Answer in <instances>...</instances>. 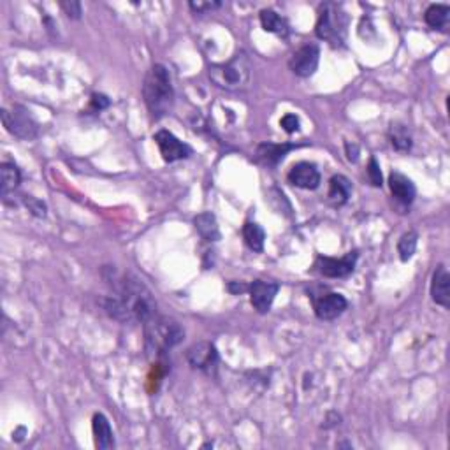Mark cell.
<instances>
[{"instance_id":"obj_1","label":"cell","mask_w":450,"mask_h":450,"mask_svg":"<svg viewBox=\"0 0 450 450\" xmlns=\"http://www.w3.org/2000/svg\"><path fill=\"white\" fill-rule=\"evenodd\" d=\"M111 282V285L114 287V296L124 301V304L131 312L132 319L141 320L143 324H146L150 319L157 315V304H155L150 290L138 278H132V276L127 275H113Z\"/></svg>"},{"instance_id":"obj_2","label":"cell","mask_w":450,"mask_h":450,"mask_svg":"<svg viewBox=\"0 0 450 450\" xmlns=\"http://www.w3.org/2000/svg\"><path fill=\"white\" fill-rule=\"evenodd\" d=\"M146 108L153 118H162L171 111L175 104V90H172L169 71L160 64H155L150 69L143 84Z\"/></svg>"},{"instance_id":"obj_3","label":"cell","mask_w":450,"mask_h":450,"mask_svg":"<svg viewBox=\"0 0 450 450\" xmlns=\"http://www.w3.org/2000/svg\"><path fill=\"white\" fill-rule=\"evenodd\" d=\"M208 76L216 87L229 92H238L248 87L250 79H252V64L245 51H239L225 64L212 65Z\"/></svg>"},{"instance_id":"obj_4","label":"cell","mask_w":450,"mask_h":450,"mask_svg":"<svg viewBox=\"0 0 450 450\" xmlns=\"http://www.w3.org/2000/svg\"><path fill=\"white\" fill-rule=\"evenodd\" d=\"M145 333L150 349L158 353L175 349L185 336L183 327L175 319L162 315H155L145 324Z\"/></svg>"},{"instance_id":"obj_5","label":"cell","mask_w":450,"mask_h":450,"mask_svg":"<svg viewBox=\"0 0 450 450\" xmlns=\"http://www.w3.org/2000/svg\"><path fill=\"white\" fill-rule=\"evenodd\" d=\"M346 27H349V20H346V14L343 13L341 7L336 4H324L320 7L315 27L317 35L320 39L327 40L333 46H341L346 38Z\"/></svg>"},{"instance_id":"obj_6","label":"cell","mask_w":450,"mask_h":450,"mask_svg":"<svg viewBox=\"0 0 450 450\" xmlns=\"http://www.w3.org/2000/svg\"><path fill=\"white\" fill-rule=\"evenodd\" d=\"M2 121L7 131L16 138L31 141L39 136V125L31 113L21 106H14L13 109H2Z\"/></svg>"},{"instance_id":"obj_7","label":"cell","mask_w":450,"mask_h":450,"mask_svg":"<svg viewBox=\"0 0 450 450\" xmlns=\"http://www.w3.org/2000/svg\"><path fill=\"white\" fill-rule=\"evenodd\" d=\"M187 361L192 368L204 373H213L219 364V352L209 341H199L187 350Z\"/></svg>"},{"instance_id":"obj_8","label":"cell","mask_w":450,"mask_h":450,"mask_svg":"<svg viewBox=\"0 0 450 450\" xmlns=\"http://www.w3.org/2000/svg\"><path fill=\"white\" fill-rule=\"evenodd\" d=\"M155 143H157L158 150H160L162 158L169 164L176 160H183V158L190 157L192 148L187 145V143L180 141L172 132L169 131H158L157 134L153 136Z\"/></svg>"},{"instance_id":"obj_9","label":"cell","mask_w":450,"mask_h":450,"mask_svg":"<svg viewBox=\"0 0 450 450\" xmlns=\"http://www.w3.org/2000/svg\"><path fill=\"white\" fill-rule=\"evenodd\" d=\"M320 60V50L317 44H306L300 48L296 53L292 55L289 62V67L294 75L301 77H309L315 75L317 67H319Z\"/></svg>"},{"instance_id":"obj_10","label":"cell","mask_w":450,"mask_h":450,"mask_svg":"<svg viewBox=\"0 0 450 450\" xmlns=\"http://www.w3.org/2000/svg\"><path fill=\"white\" fill-rule=\"evenodd\" d=\"M359 253L349 252L341 259H331V257H319L317 259V268L327 278H345L356 269Z\"/></svg>"},{"instance_id":"obj_11","label":"cell","mask_w":450,"mask_h":450,"mask_svg":"<svg viewBox=\"0 0 450 450\" xmlns=\"http://www.w3.org/2000/svg\"><path fill=\"white\" fill-rule=\"evenodd\" d=\"M278 290H280V285L276 282L256 280V282H252V285L248 287L252 306L259 313H268L269 309H271L273 301H275Z\"/></svg>"},{"instance_id":"obj_12","label":"cell","mask_w":450,"mask_h":450,"mask_svg":"<svg viewBox=\"0 0 450 450\" xmlns=\"http://www.w3.org/2000/svg\"><path fill=\"white\" fill-rule=\"evenodd\" d=\"M349 302L338 292H327L319 297H313V308L315 315L320 320H334L346 309Z\"/></svg>"},{"instance_id":"obj_13","label":"cell","mask_w":450,"mask_h":450,"mask_svg":"<svg viewBox=\"0 0 450 450\" xmlns=\"http://www.w3.org/2000/svg\"><path fill=\"white\" fill-rule=\"evenodd\" d=\"M292 185L304 188V190H315L320 185V172L317 169L315 164H309V162H300V164L292 165V169L287 175Z\"/></svg>"},{"instance_id":"obj_14","label":"cell","mask_w":450,"mask_h":450,"mask_svg":"<svg viewBox=\"0 0 450 450\" xmlns=\"http://www.w3.org/2000/svg\"><path fill=\"white\" fill-rule=\"evenodd\" d=\"M431 297L441 308L450 306V275L444 264L437 268L433 273V282H431Z\"/></svg>"},{"instance_id":"obj_15","label":"cell","mask_w":450,"mask_h":450,"mask_svg":"<svg viewBox=\"0 0 450 450\" xmlns=\"http://www.w3.org/2000/svg\"><path fill=\"white\" fill-rule=\"evenodd\" d=\"M92 429L95 437V447L99 450H108L114 447V437L111 424L104 413H95L92 419Z\"/></svg>"},{"instance_id":"obj_16","label":"cell","mask_w":450,"mask_h":450,"mask_svg":"<svg viewBox=\"0 0 450 450\" xmlns=\"http://www.w3.org/2000/svg\"><path fill=\"white\" fill-rule=\"evenodd\" d=\"M389 187L394 197H396L400 202H403V204H412L413 199H415V194H417L415 185H413L412 180L408 178V176L401 175V172L397 171L390 172Z\"/></svg>"},{"instance_id":"obj_17","label":"cell","mask_w":450,"mask_h":450,"mask_svg":"<svg viewBox=\"0 0 450 450\" xmlns=\"http://www.w3.org/2000/svg\"><path fill=\"white\" fill-rule=\"evenodd\" d=\"M296 146L289 145V143H283V145H275V143H264L257 148V162L264 165H276L285 158V155L290 150H294Z\"/></svg>"},{"instance_id":"obj_18","label":"cell","mask_w":450,"mask_h":450,"mask_svg":"<svg viewBox=\"0 0 450 450\" xmlns=\"http://www.w3.org/2000/svg\"><path fill=\"white\" fill-rule=\"evenodd\" d=\"M21 175L20 169L11 162H4L0 165V185H2V199L6 201L9 194H13L18 187H20Z\"/></svg>"},{"instance_id":"obj_19","label":"cell","mask_w":450,"mask_h":450,"mask_svg":"<svg viewBox=\"0 0 450 450\" xmlns=\"http://www.w3.org/2000/svg\"><path fill=\"white\" fill-rule=\"evenodd\" d=\"M194 224H195V229H197V232L201 234V238L206 239V241H219L220 239V229L213 213L209 212L201 213V215L195 216Z\"/></svg>"},{"instance_id":"obj_20","label":"cell","mask_w":450,"mask_h":450,"mask_svg":"<svg viewBox=\"0 0 450 450\" xmlns=\"http://www.w3.org/2000/svg\"><path fill=\"white\" fill-rule=\"evenodd\" d=\"M350 194H352V183L349 178L338 175L333 176L329 182V201L334 206H343L349 201Z\"/></svg>"},{"instance_id":"obj_21","label":"cell","mask_w":450,"mask_h":450,"mask_svg":"<svg viewBox=\"0 0 450 450\" xmlns=\"http://www.w3.org/2000/svg\"><path fill=\"white\" fill-rule=\"evenodd\" d=\"M260 25H263L265 32L282 35V38H287V34H289V25H287V21L273 9L260 11Z\"/></svg>"},{"instance_id":"obj_22","label":"cell","mask_w":450,"mask_h":450,"mask_svg":"<svg viewBox=\"0 0 450 450\" xmlns=\"http://www.w3.org/2000/svg\"><path fill=\"white\" fill-rule=\"evenodd\" d=\"M243 238H245L246 245L250 246V250L260 253L264 250V241H265V232L259 224L248 222L243 227Z\"/></svg>"},{"instance_id":"obj_23","label":"cell","mask_w":450,"mask_h":450,"mask_svg":"<svg viewBox=\"0 0 450 450\" xmlns=\"http://www.w3.org/2000/svg\"><path fill=\"white\" fill-rule=\"evenodd\" d=\"M449 14H450V7L445 6V4H433L426 9V14H424V20L429 25L431 28H441L447 25L449 21Z\"/></svg>"},{"instance_id":"obj_24","label":"cell","mask_w":450,"mask_h":450,"mask_svg":"<svg viewBox=\"0 0 450 450\" xmlns=\"http://www.w3.org/2000/svg\"><path fill=\"white\" fill-rule=\"evenodd\" d=\"M390 145L394 146V150L397 151H408L412 148V134L405 125L401 124H393L389 131Z\"/></svg>"},{"instance_id":"obj_25","label":"cell","mask_w":450,"mask_h":450,"mask_svg":"<svg viewBox=\"0 0 450 450\" xmlns=\"http://www.w3.org/2000/svg\"><path fill=\"white\" fill-rule=\"evenodd\" d=\"M417 239H419L417 232H407V234L401 236L400 243H397V253H400V259L403 263H408L415 253Z\"/></svg>"},{"instance_id":"obj_26","label":"cell","mask_w":450,"mask_h":450,"mask_svg":"<svg viewBox=\"0 0 450 450\" xmlns=\"http://www.w3.org/2000/svg\"><path fill=\"white\" fill-rule=\"evenodd\" d=\"M23 202L28 208V212L34 216H38V219H44V216H46V204H44L43 201L31 197V195H23Z\"/></svg>"},{"instance_id":"obj_27","label":"cell","mask_w":450,"mask_h":450,"mask_svg":"<svg viewBox=\"0 0 450 450\" xmlns=\"http://www.w3.org/2000/svg\"><path fill=\"white\" fill-rule=\"evenodd\" d=\"M368 176H370V182L373 187H382V171H380V165L375 158H371L370 164H368Z\"/></svg>"},{"instance_id":"obj_28","label":"cell","mask_w":450,"mask_h":450,"mask_svg":"<svg viewBox=\"0 0 450 450\" xmlns=\"http://www.w3.org/2000/svg\"><path fill=\"white\" fill-rule=\"evenodd\" d=\"M280 125H282V128L287 132V134H294V132L300 131V118H297L296 114L289 113L282 118Z\"/></svg>"},{"instance_id":"obj_29","label":"cell","mask_w":450,"mask_h":450,"mask_svg":"<svg viewBox=\"0 0 450 450\" xmlns=\"http://www.w3.org/2000/svg\"><path fill=\"white\" fill-rule=\"evenodd\" d=\"M60 7L65 11V14H67L69 18H72V20H79L81 14H83L81 4L75 2V0H71V2H60Z\"/></svg>"},{"instance_id":"obj_30","label":"cell","mask_w":450,"mask_h":450,"mask_svg":"<svg viewBox=\"0 0 450 450\" xmlns=\"http://www.w3.org/2000/svg\"><path fill=\"white\" fill-rule=\"evenodd\" d=\"M215 7H220V2H190V9L195 13H204V11H212Z\"/></svg>"},{"instance_id":"obj_31","label":"cell","mask_w":450,"mask_h":450,"mask_svg":"<svg viewBox=\"0 0 450 450\" xmlns=\"http://www.w3.org/2000/svg\"><path fill=\"white\" fill-rule=\"evenodd\" d=\"M92 106H94L95 109H99V111H102V109H106L109 106V99L106 97V95L95 94L94 97H92Z\"/></svg>"},{"instance_id":"obj_32","label":"cell","mask_w":450,"mask_h":450,"mask_svg":"<svg viewBox=\"0 0 450 450\" xmlns=\"http://www.w3.org/2000/svg\"><path fill=\"white\" fill-rule=\"evenodd\" d=\"M345 150L346 158H349L350 162H357V158H359V146H357L356 143H346Z\"/></svg>"},{"instance_id":"obj_33","label":"cell","mask_w":450,"mask_h":450,"mask_svg":"<svg viewBox=\"0 0 450 450\" xmlns=\"http://www.w3.org/2000/svg\"><path fill=\"white\" fill-rule=\"evenodd\" d=\"M229 290H231L232 294H236V292H246V290H248V285H243V283H234V282H231L229 283Z\"/></svg>"}]
</instances>
